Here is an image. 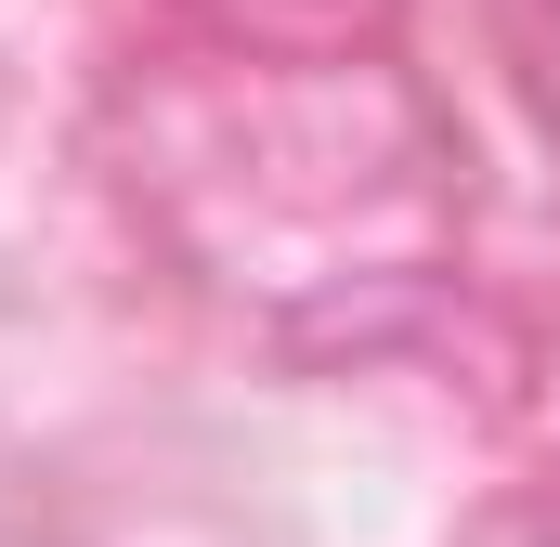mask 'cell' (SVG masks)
Wrapping results in <instances>:
<instances>
[]
</instances>
